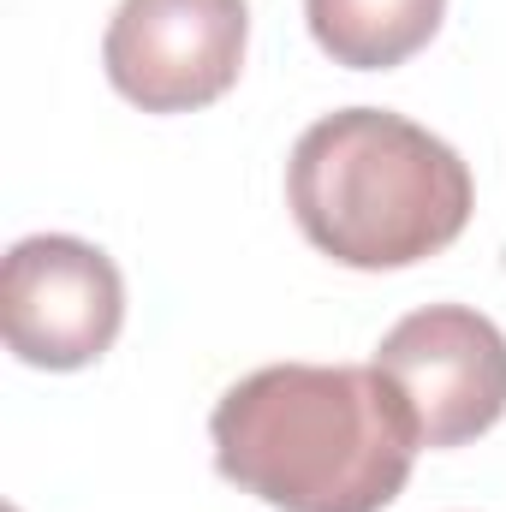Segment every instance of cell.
I'll return each instance as SVG.
<instances>
[{
	"label": "cell",
	"instance_id": "cell-1",
	"mask_svg": "<svg viewBox=\"0 0 506 512\" xmlns=\"http://www.w3.org/2000/svg\"><path fill=\"white\" fill-rule=\"evenodd\" d=\"M215 471L274 512H387L423 453L376 364H268L209 411Z\"/></svg>",
	"mask_w": 506,
	"mask_h": 512
},
{
	"label": "cell",
	"instance_id": "cell-2",
	"mask_svg": "<svg viewBox=\"0 0 506 512\" xmlns=\"http://www.w3.org/2000/svg\"><path fill=\"white\" fill-rule=\"evenodd\" d=\"M471 167L393 108H340L292 143L286 209L340 268L387 274L441 256L471 221Z\"/></svg>",
	"mask_w": 506,
	"mask_h": 512
},
{
	"label": "cell",
	"instance_id": "cell-3",
	"mask_svg": "<svg viewBox=\"0 0 506 512\" xmlns=\"http://www.w3.org/2000/svg\"><path fill=\"white\" fill-rule=\"evenodd\" d=\"M6 352L30 370H90L126 328V280L114 256L72 233H30L0 268Z\"/></svg>",
	"mask_w": 506,
	"mask_h": 512
},
{
	"label": "cell",
	"instance_id": "cell-4",
	"mask_svg": "<svg viewBox=\"0 0 506 512\" xmlns=\"http://www.w3.org/2000/svg\"><path fill=\"white\" fill-rule=\"evenodd\" d=\"M245 48V0H120L102 36V66L131 108L197 114L239 84Z\"/></svg>",
	"mask_w": 506,
	"mask_h": 512
},
{
	"label": "cell",
	"instance_id": "cell-5",
	"mask_svg": "<svg viewBox=\"0 0 506 512\" xmlns=\"http://www.w3.org/2000/svg\"><path fill=\"white\" fill-rule=\"evenodd\" d=\"M370 364L405 393L429 453L465 447L506 417V334L471 304L399 316Z\"/></svg>",
	"mask_w": 506,
	"mask_h": 512
},
{
	"label": "cell",
	"instance_id": "cell-6",
	"mask_svg": "<svg viewBox=\"0 0 506 512\" xmlns=\"http://www.w3.org/2000/svg\"><path fill=\"white\" fill-rule=\"evenodd\" d=\"M447 0H304L316 48L346 72H393L435 42Z\"/></svg>",
	"mask_w": 506,
	"mask_h": 512
}]
</instances>
